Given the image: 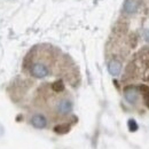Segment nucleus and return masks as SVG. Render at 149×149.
Masks as SVG:
<instances>
[{
  "label": "nucleus",
  "instance_id": "1",
  "mask_svg": "<svg viewBox=\"0 0 149 149\" xmlns=\"http://www.w3.org/2000/svg\"><path fill=\"white\" fill-rule=\"evenodd\" d=\"M30 74L32 77L38 78V79H42V78H46L48 74H49V69L48 67L45 64V63H41V62H36L31 65L30 68Z\"/></svg>",
  "mask_w": 149,
  "mask_h": 149
},
{
  "label": "nucleus",
  "instance_id": "2",
  "mask_svg": "<svg viewBox=\"0 0 149 149\" xmlns=\"http://www.w3.org/2000/svg\"><path fill=\"white\" fill-rule=\"evenodd\" d=\"M56 110L61 115H68L72 110V102L69 99H61L56 104Z\"/></svg>",
  "mask_w": 149,
  "mask_h": 149
},
{
  "label": "nucleus",
  "instance_id": "3",
  "mask_svg": "<svg viewBox=\"0 0 149 149\" xmlns=\"http://www.w3.org/2000/svg\"><path fill=\"white\" fill-rule=\"evenodd\" d=\"M31 125L36 129H45L47 126V119L44 115L40 113H36L31 117Z\"/></svg>",
  "mask_w": 149,
  "mask_h": 149
},
{
  "label": "nucleus",
  "instance_id": "4",
  "mask_svg": "<svg viewBox=\"0 0 149 149\" xmlns=\"http://www.w3.org/2000/svg\"><path fill=\"white\" fill-rule=\"evenodd\" d=\"M124 96H125V100L131 103V104H135L139 100V91L133 88V87H127L124 92Z\"/></svg>",
  "mask_w": 149,
  "mask_h": 149
},
{
  "label": "nucleus",
  "instance_id": "5",
  "mask_svg": "<svg viewBox=\"0 0 149 149\" xmlns=\"http://www.w3.org/2000/svg\"><path fill=\"white\" fill-rule=\"evenodd\" d=\"M108 71L113 77L118 76V74H120V71H122V63H120V61H118L116 58L110 60L108 62Z\"/></svg>",
  "mask_w": 149,
  "mask_h": 149
},
{
  "label": "nucleus",
  "instance_id": "6",
  "mask_svg": "<svg viewBox=\"0 0 149 149\" xmlns=\"http://www.w3.org/2000/svg\"><path fill=\"white\" fill-rule=\"evenodd\" d=\"M138 8V3L134 0H126L124 3V12L126 14H133Z\"/></svg>",
  "mask_w": 149,
  "mask_h": 149
},
{
  "label": "nucleus",
  "instance_id": "7",
  "mask_svg": "<svg viewBox=\"0 0 149 149\" xmlns=\"http://www.w3.org/2000/svg\"><path fill=\"white\" fill-rule=\"evenodd\" d=\"M52 90L55 92H62L64 90V84L62 80H56L55 83L52 84Z\"/></svg>",
  "mask_w": 149,
  "mask_h": 149
},
{
  "label": "nucleus",
  "instance_id": "8",
  "mask_svg": "<svg viewBox=\"0 0 149 149\" xmlns=\"http://www.w3.org/2000/svg\"><path fill=\"white\" fill-rule=\"evenodd\" d=\"M141 92H142V96H143V101H145L146 106L149 108V88L142 87L141 88Z\"/></svg>",
  "mask_w": 149,
  "mask_h": 149
},
{
  "label": "nucleus",
  "instance_id": "9",
  "mask_svg": "<svg viewBox=\"0 0 149 149\" xmlns=\"http://www.w3.org/2000/svg\"><path fill=\"white\" fill-rule=\"evenodd\" d=\"M69 131V126L68 125H58L57 127H55L56 133H60V134H63V133H67Z\"/></svg>",
  "mask_w": 149,
  "mask_h": 149
},
{
  "label": "nucleus",
  "instance_id": "10",
  "mask_svg": "<svg viewBox=\"0 0 149 149\" xmlns=\"http://www.w3.org/2000/svg\"><path fill=\"white\" fill-rule=\"evenodd\" d=\"M129 126H130V131H136L138 129V125H136V122L135 120H133V119H130L129 120Z\"/></svg>",
  "mask_w": 149,
  "mask_h": 149
},
{
  "label": "nucleus",
  "instance_id": "11",
  "mask_svg": "<svg viewBox=\"0 0 149 149\" xmlns=\"http://www.w3.org/2000/svg\"><path fill=\"white\" fill-rule=\"evenodd\" d=\"M143 37H145V39L147 41H149V30H145L143 31Z\"/></svg>",
  "mask_w": 149,
  "mask_h": 149
}]
</instances>
